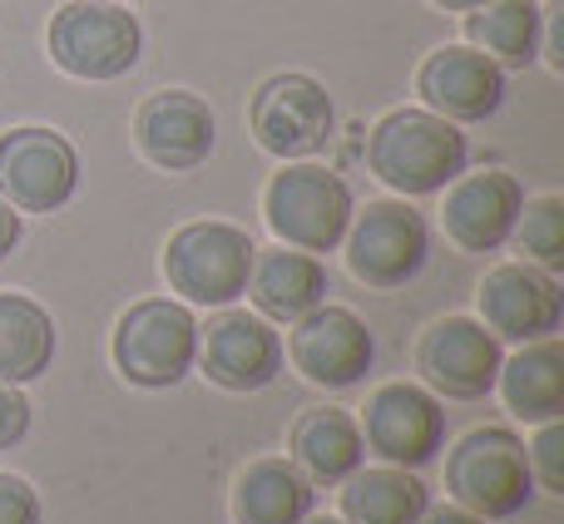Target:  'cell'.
<instances>
[{
  "label": "cell",
  "instance_id": "cell-1",
  "mask_svg": "<svg viewBox=\"0 0 564 524\" xmlns=\"http://www.w3.org/2000/svg\"><path fill=\"white\" fill-rule=\"evenodd\" d=\"M470 144L460 124L431 109H391L367 134V168L401 198H431L466 174Z\"/></svg>",
  "mask_w": 564,
  "mask_h": 524
},
{
  "label": "cell",
  "instance_id": "cell-2",
  "mask_svg": "<svg viewBox=\"0 0 564 524\" xmlns=\"http://www.w3.org/2000/svg\"><path fill=\"white\" fill-rule=\"evenodd\" d=\"M446 490L460 510L480 520H516L535 500L525 440L510 426H476L451 446L446 456Z\"/></svg>",
  "mask_w": 564,
  "mask_h": 524
},
{
  "label": "cell",
  "instance_id": "cell-3",
  "mask_svg": "<svg viewBox=\"0 0 564 524\" xmlns=\"http://www.w3.org/2000/svg\"><path fill=\"white\" fill-rule=\"evenodd\" d=\"M351 214H357V198H351L347 178L312 159L282 164V174H273L263 194V218L273 238L297 253H337L351 228Z\"/></svg>",
  "mask_w": 564,
  "mask_h": 524
},
{
  "label": "cell",
  "instance_id": "cell-4",
  "mask_svg": "<svg viewBox=\"0 0 564 524\" xmlns=\"http://www.w3.org/2000/svg\"><path fill=\"white\" fill-rule=\"evenodd\" d=\"M198 361V321L188 302L144 297L119 317L115 327V367L129 386L169 391L194 371Z\"/></svg>",
  "mask_w": 564,
  "mask_h": 524
},
{
  "label": "cell",
  "instance_id": "cell-5",
  "mask_svg": "<svg viewBox=\"0 0 564 524\" xmlns=\"http://www.w3.org/2000/svg\"><path fill=\"white\" fill-rule=\"evenodd\" d=\"M45 45L65 75L105 85V79H124L139 65L144 30L119 0H69L50 15Z\"/></svg>",
  "mask_w": 564,
  "mask_h": 524
},
{
  "label": "cell",
  "instance_id": "cell-6",
  "mask_svg": "<svg viewBox=\"0 0 564 524\" xmlns=\"http://www.w3.org/2000/svg\"><path fill=\"white\" fill-rule=\"evenodd\" d=\"M253 238L238 223H184L164 248V277L194 307H234L248 292V272H253Z\"/></svg>",
  "mask_w": 564,
  "mask_h": 524
},
{
  "label": "cell",
  "instance_id": "cell-7",
  "mask_svg": "<svg viewBox=\"0 0 564 524\" xmlns=\"http://www.w3.org/2000/svg\"><path fill=\"white\" fill-rule=\"evenodd\" d=\"M341 248H347L351 277L377 292H397L426 268L431 228L406 198H377V204L351 214V228H347V238H341Z\"/></svg>",
  "mask_w": 564,
  "mask_h": 524
},
{
  "label": "cell",
  "instance_id": "cell-8",
  "mask_svg": "<svg viewBox=\"0 0 564 524\" xmlns=\"http://www.w3.org/2000/svg\"><path fill=\"white\" fill-rule=\"evenodd\" d=\"M248 129L273 159L297 164V159H317L337 139V105H332L322 79L288 69V75H273L258 85Z\"/></svg>",
  "mask_w": 564,
  "mask_h": 524
},
{
  "label": "cell",
  "instance_id": "cell-9",
  "mask_svg": "<svg viewBox=\"0 0 564 524\" xmlns=\"http://www.w3.org/2000/svg\"><path fill=\"white\" fill-rule=\"evenodd\" d=\"M79 188V154L59 129L20 124L0 134V198L20 214H59Z\"/></svg>",
  "mask_w": 564,
  "mask_h": 524
},
{
  "label": "cell",
  "instance_id": "cell-10",
  "mask_svg": "<svg viewBox=\"0 0 564 524\" xmlns=\"http://www.w3.org/2000/svg\"><path fill=\"white\" fill-rule=\"evenodd\" d=\"M357 426L361 446L401 470H421L446 450V406L411 381H387L371 391Z\"/></svg>",
  "mask_w": 564,
  "mask_h": 524
},
{
  "label": "cell",
  "instance_id": "cell-11",
  "mask_svg": "<svg viewBox=\"0 0 564 524\" xmlns=\"http://www.w3.org/2000/svg\"><path fill=\"white\" fill-rule=\"evenodd\" d=\"M297 367V376L317 391H351L367 381L371 361H377V341L371 327L351 307H312L307 317L292 321V337L282 347Z\"/></svg>",
  "mask_w": 564,
  "mask_h": 524
},
{
  "label": "cell",
  "instance_id": "cell-12",
  "mask_svg": "<svg viewBox=\"0 0 564 524\" xmlns=\"http://www.w3.org/2000/svg\"><path fill=\"white\" fill-rule=\"evenodd\" d=\"M282 337L273 331V321L258 317V312H243V307H228L218 312L208 327H198V361L204 376L224 391H263L278 381L282 371Z\"/></svg>",
  "mask_w": 564,
  "mask_h": 524
},
{
  "label": "cell",
  "instance_id": "cell-13",
  "mask_svg": "<svg viewBox=\"0 0 564 524\" xmlns=\"http://www.w3.org/2000/svg\"><path fill=\"white\" fill-rule=\"evenodd\" d=\"M500 361H506V347L476 317L436 321L416 347V371L426 376V386L436 396H451V401H486L496 391Z\"/></svg>",
  "mask_w": 564,
  "mask_h": 524
},
{
  "label": "cell",
  "instance_id": "cell-14",
  "mask_svg": "<svg viewBox=\"0 0 564 524\" xmlns=\"http://www.w3.org/2000/svg\"><path fill=\"white\" fill-rule=\"evenodd\" d=\"M416 95L451 124H480L506 105V69L476 45H441L421 59Z\"/></svg>",
  "mask_w": 564,
  "mask_h": 524
},
{
  "label": "cell",
  "instance_id": "cell-15",
  "mask_svg": "<svg viewBox=\"0 0 564 524\" xmlns=\"http://www.w3.org/2000/svg\"><path fill=\"white\" fill-rule=\"evenodd\" d=\"M134 144L164 174H194L208 164L218 144L214 109L194 89H159L134 114Z\"/></svg>",
  "mask_w": 564,
  "mask_h": 524
},
{
  "label": "cell",
  "instance_id": "cell-16",
  "mask_svg": "<svg viewBox=\"0 0 564 524\" xmlns=\"http://www.w3.org/2000/svg\"><path fill=\"white\" fill-rule=\"evenodd\" d=\"M480 321L500 341H545L564 321V292L555 272H540L530 262H500L480 282Z\"/></svg>",
  "mask_w": 564,
  "mask_h": 524
},
{
  "label": "cell",
  "instance_id": "cell-17",
  "mask_svg": "<svg viewBox=\"0 0 564 524\" xmlns=\"http://www.w3.org/2000/svg\"><path fill=\"white\" fill-rule=\"evenodd\" d=\"M441 194H446L441 223H446V238L460 253H500L510 243V233H516L520 208H525V188L506 168L460 174Z\"/></svg>",
  "mask_w": 564,
  "mask_h": 524
},
{
  "label": "cell",
  "instance_id": "cell-18",
  "mask_svg": "<svg viewBox=\"0 0 564 524\" xmlns=\"http://www.w3.org/2000/svg\"><path fill=\"white\" fill-rule=\"evenodd\" d=\"M327 268H322L317 253H297V248H268V253L253 258V272H248V297H253V312L268 321H297L307 317L312 307L327 302Z\"/></svg>",
  "mask_w": 564,
  "mask_h": 524
},
{
  "label": "cell",
  "instance_id": "cell-19",
  "mask_svg": "<svg viewBox=\"0 0 564 524\" xmlns=\"http://www.w3.org/2000/svg\"><path fill=\"white\" fill-rule=\"evenodd\" d=\"M292 466L312 480V485H341L351 470L367 466V446H361L357 416L337 406L302 411L292 426Z\"/></svg>",
  "mask_w": 564,
  "mask_h": 524
},
{
  "label": "cell",
  "instance_id": "cell-20",
  "mask_svg": "<svg viewBox=\"0 0 564 524\" xmlns=\"http://www.w3.org/2000/svg\"><path fill=\"white\" fill-rule=\"evenodd\" d=\"M496 391L506 396L510 416L545 426V421L564 416V347L555 337L525 341L510 361H500Z\"/></svg>",
  "mask_w": 564,
  "mask_h": 524
},
{
  "label": "cell",
  "instance_id": "cell-21",
  "mask_svg": "<svg viewBox=\"0 0 564 524\" xmlns=\"http://www.w3.org/2000/svg\"><path fill=\"white\" fill-rule=\"evenodd\" d=\"M431 510V490L416 470L377 466L351 470L341 480V520L347 524H421Z\"/></svg>",
  "mask_w": 564,
  "mask_h": 524
},
{
  "label": "cell",
  "instance_id": "cell-22",
  "mask_svg": "<svg viewBox=\"0 0 564 524\" xmlns=\"http://www.w3.org/2000/svg\"><path fill=\"white\" fill-rule=\"evenodd\" d=\"M466 40L486 50L500 69H530L545 45V6L540 0H486L466 15Z\"/></svg>",
  "mask_w": 564,
  "mask_h": 524
},
{
  "label": "cell",
  "instance_id": "cell-23",
  "mask_svg": "<svg viewBox=\"0 0 564 524\" xmlns=\"http://www.w3.org/2000/svg\"><path fill=\"white\" fill-rule=\"evenodd\" d=\"M312 480L292 460H253L234 485L238 524H302L312 515Z\"/></svg>",
  "mask_w": 564,
  "mask_h": 524
},
{
  "label": "cell",
  "instance_id": "cell-24",
  "mask_svg": "<svg viewBox=\"0 0 564 524\" xmlns=\"http://www.w3.org/2000/svg\"><path fill=\"white\" fill-rule=\"evenodd\" d=\"M55 361V321L25 292H0V381L25 386Z\"/></svg>",
  "mask_w": 564,
  "mask_h": 524
},
{
  "label": "cell",
  "instance_id": "cell-25",
  "mask_svg": "<svg viewBox=\"0 0 564 524\" xmlns=\"http://www.w3.org/2000/svg\"><path fill=\"white\" fill-rule=\"evenodd\" d=\"M510 243L525 253L530 268L540 272H564V198H525L516 218Z\"/></svg>",
  "mask_w": 564,
  "mask_h": 524
},
{
  "label": "cell",
  "instance_id": "cell-26",
  "mask_svg": "<svg viewBox=\"0 0 564 524\" xmlns=\"http://www.w3.org/2000/svg\"><path fill=\"white\" fill-rule=\"evenodd\" d=\"M525 456H530L535 490L564 495V426H560V421H545V426H540V436L525 446Z\"/></svg>",
  "mask_w": 564,
  "mask_h": 524
},
{
  "label": "cell",
  "instance_id": "cell-27",
  "mask_svg": "<svg viewBox=\"0 0 564 524\" xmlns=\"http://www.w3.org/2000/svg\"><path fill=\"white\" fill-rule=\"evenodd\" d=\"M40 520H45V510H40V495L30 490V480L0 470V524H40Z\"/></svg>",
  "mask_w": 564,
  "mask_h": 524
},
{
  "label": "cell",
  "instance_id": "cell-28",
  "mask_svg": "<svg viewBox=\"0 0 564 524\" xmlns=\"http://www.w3.org/2000/svg\"><path fill=\"white\" fill-rule=\"evenodd\" d=\"M25 436H30V401H25V391L0 381V450L20 446Z\"/></svg>",
  "mask_w": 564,
  "mask_h": 524
},
{
  "label": "cell",
  "instance_id": "cell-29",
  "mask_svg": "<svg viewBox=\"0 0 564 524\" xmlns=\"http://www.w3.org/2000/svg\"><path fill=\"white\" fill-rule=\"evenodd\" d=\"M540 59H550V69H564V0H550L545 6V45H540Z\"/></svg>",
  "mask_w": 564,
  "mask_h": 524
},
{
  "label": "cell",
  "instance_id": "cell-30",
  "mask_svg": "<svg viewBox=\"0 0 564 524\" xmlns=\"http://www.w3.org/2000/svg\"><path fill=\"white\" fill-rule=\"evenodd\" d=\"M20 238H25V218H20V208H10L6 198H0V262L15 253Z\"/></svg>",
  "mask_w": 564,
  "mask_h": 524
},
{
  "label": "cell",
  "instance_id": "cell-31",
  "mask_svg": "<svg viewBox=\"0 0 564 524\" xmlns=\"http://www.w3.org/2000/svg\"><path fill=\"white\" fill-rule=\"evenodd\" d=\"M421 524H486V520L470 515V510H460V505H441V510H426Z\"/></svg>",
  "mask_w": 564,
  "mask_h": 524
},
{
  "label": "cell",
  "instance_id": "cell-32",
  "mask_svg": "<svg viewBox=\"0 0 564 524\" xmlns=\"http://www.w3.org/2000/svg\"><path fill=\"white\" fill-rule=\"evenodd\" d=\"M436 10H451V15H470V10H480L486 0H431Z\"/></svg>",
  "mask_w": 564,
  "mask_h": 524
},
{
  "label": "cell",
  "instance_id": "cell-33",
  "mask_svg": "<svg viewBox=\"0 0 564 524\" xmlns=\"http://www.w3.org/2000/svg\"><path fill=\"white\" fill-rule=\"evenodd\" d=\"M302 524H347V520H327V515H317V520H312V515H307Z\"/></svg>",
  "mask_w": 564,
  "mask_h": 524
},
{
  "label": "cell",
  "instance_id": "cell-34",
  "mask_svg": "<svg viewBox=\"0 0 564 524\" xmlns=\"http://www.w3.org/2000/svg\"><path fill=\"white\" fill-rule=\"evenodd\" d=\"M119 6H124V0H119Z\"/></svg>",
  "mask_w": 564,
  "mask_h": 524
}]
</instances>
